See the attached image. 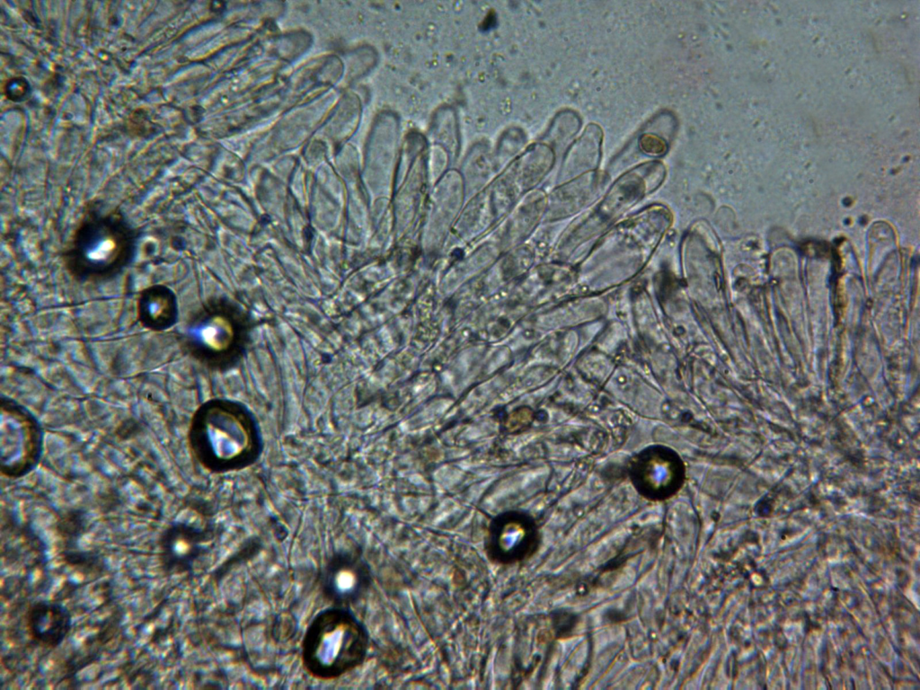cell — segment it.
I'll return each instance as SVG.
<instances>
[{"label":"cell","instance_id":"6","mask_svg":"<svg viewBox=\"0 0 920 690\" xmlns=\"http://www.w3.org/2000/svg\"><path fill=\"white\" fill-rule=\"evenodd\" d=\"M369 581V571L363 560L358 554L340 552L326 563L321 586L328 600L337 606H346L362 597Z\"/></svg>","mask_w":920,"mask_h":690},{"label":"cell","instance_id":"13","mask_svg":"<svg viewBox=\"0 0 920 690\" xmlns=\"http://www.w3.org/2000/svg\"><path fill=\"white\" fill-rule=\"evenodd\" d=\"M580 124L579 116L576 112L572 111H562L554 119L549 129L548 137L553 146L562 147L578 132Z\"/></svg>","mask_w":920,"mask_h":690},{"label":"cell","instance_id":"12","mask_svg":"<svg viewBox=\"0 0 920 690\" xmlns=\"http://www.w3.org/2000/svg\"><path fill=\"white\" fill-rule=\"evenodd\" d=\"M602 138V129L598 125H588L569 149L563 165L571 171L596 167L600 159Z\"/></svg>","mask_w":920,"mask_h":690},{"label":"cell","instance_id":"5","mask_svg":"<svg viewBox=\"0 0 920 690\" xmlns=\"http://www.w3.org/2000/svg\"><path fill=\"white\" fill-rule=\"evenodd\" d=\"M538 542V530L533 519L523 512L509 511L491 522L485 546L492 561L512 564L529 558Z\"/></svg>","mask_w":920,"mask_h":690},{"label":"cell","instance_id":"8","mask_svg":"<svg viewBox=\"0 0 920 690\" xmlns=\"http://www.w3.org/2000/svg\"><path fill=\"white\" fill-rule=\"evenodd\" d=\"M27 627L33 641L47 648L58 647L67 636L72 618L61 604L40 601L27 612Z\"/></svg>","mask_w":920,"mask_h":690},{"label":"cell","instance_id":"10","mask_svg":"<svg viewBox=\"0 0 920 690\" xmlns=\"http://www.w3.org/2000/svg\"><path fill=\"white\" fill-rule=\"evenodd\" d=\"M679 469L674 460L661 454H651L640 460L636 466V478L640 486L650 496H666L672 492L679 480Z\"/></svg>","mask_w":920,"mask_h":690},{"label":"cell","instance_id":"7","mask_svg":"<svg viewBox=\"0 0 920 690\" xmlns=\"http://www.w3.org/2000/svg\"><path fill=\"white\" fill-rule=\"evenodd\" d=\"M205 533L190 524L169 526L159 540L160 560L168 572L181 573L192 568L208 546Z\"/></svg>","mask_w":920,"mask_h":690},{"label":"cell","instance_id":"4","mask_svg":"<svg viewBox=\"0 0 920 690\" xmlns=\"http://www.w3.org/2000/svg\"><path fill=\"white\" fill-rule=\"evenodd\" d=\"M0 410L1 473L19 478L29 473L40 460L42 430L36 418L10 398H1Z\"/></svg>","mask_w":920,"mask_h":690},{"label":"cell","instance_id":"3","mask_svg":"<svg viewBox=\"0 0 920 690\" xmlns=\"http://www.w3.org/2000/svg\"><path fill=\"white\" fill-rule=\"evenodd\" d=\"M131 242L128 229L112 217H94L77 231L69 252L75 270L87 277L114 271L128 257Z\"/></svg>","mask_w":920,"mask_h":690},{"label":"cell","instance_id":"9","mask_svg":"<svg viewBox=\"0 0 920 690\" xmlns=\"http://www.w3.org/2000/svg\"><path fill=\"white\" fill-rule=\"evenodd\" d=\"M186 337L189 348L197 357L211 359L230 346L233 329L220 316L201 315L189 325Z\"/></svg>","mask_w":920,"mask_h":690},{"label":"cell","instance_id":"11","mask_svg":"<svg viewBox=\"0 0 920 690\" xmlns=\"http://www.w3.org/2000/svg\"><path fill=\"white\" fill-rule=\"evenodd\" d=\"M175 303L172 296L163 288H152L142 295L139 314L142 322L153 330L167 329L175 319Z\"/></svg>","mask_w":920,"mask_h":690},{"label":"cell","instance_id":"15","mask_svg":"<svg viewBox=\"0 0 920 690\" xmlns=\"http://www.w3.org/2000/svg\"><path fill=\"white\" fill-rule=\"evenodd\" d=\"M4 93L8 100L22 102L30 95L31 86L24 77L15 76L5 83Z\"/></svg>","mask_w":920,"mask_h":690},{"label":"cell","instance_id":"14","mask_svg":"<svg viewBox=\"0 0 920 690\" xmlns=\"http://www.w3.org/2000/svg\"><path fill=\"white\" fill-rule=\"evenodd\" d=\"M638 146L641 152L652 156L663 155L668 151L665 138L652 133H643L639 137Z\"/></svg>","mask_w":920,"mask_h":690},{"label":"cell","instance_id":"2","mask_svg":"<svg viewBox=\"0 0 920 690\" xmlns=\"http://www.w3.org/2000/svg\"><path fill=\"white\" fill-rule=\"evenodd\" d=\"M189 443L197 459L210 468L242 460L252 446V429L237 411L207 403L192 417Z\"/></svg>","mask_w":920,"mask_h":690},{"label":"cell","instance_id":"1","mask_svg":"<svg viewBox=\"0 0 920 690\" xmlns=\"http://www.w3.org/2000/svg\"><path fill=\"white\" fill-rule=\"evenodd\" d=\"M368 646L363 625L349 611L323 610L309 624L303 638L301 660L312 677L332 680L362 664Z\"/></svg>","mask_w":920,"mask_h":690}]
</instances>
